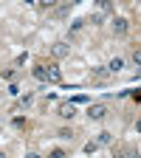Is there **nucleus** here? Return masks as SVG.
<instances>
[{
	"instance_id": "9b49d317",
	"label": "nucleus",
	"mask_w": 141,
	"mask_h": 158,
	"mask_svg": "<svg viewBox=\"0 0 141 158\" xmlns=\"http://www.w3.org/2000/svg\"><path fill=\"white\" fill-rule=\"evenodd\" d=\"M39 9H56V0H37Z\"/></svg>"
},
{
	"instance_id": "f8f14e48",
	"label": "nucleus",
	"mask_w": 141,
	"mask_h": 158,
	"mask_svg": "<svg viewBox=\"0 0 141 158\" xmlns=\"http://www.w3.org/2000/svg\"><path fill=\"white\" fill-rule=\"evenodd\" d=\"M31 102H34V96H31V93H26V96H20V107H28Z\"/></svg>"
},
{
	"instance_id": "dca6fc26",
	"label": "nucleus",
	"mask_w": 141,
	"mask_h": 158,
	"mask_svg": "<svg viewBox=\"0 0 141 158\" xmlns=\"http://www.w3.org/2000/svg\"><path fill=\"white\" fill-rule=\"evenodd\" d=\"M133 62H135V65H141V48H135V51H133Z\"/></svg>"
},
{
	"instance_id": "4468645a",
	"label": "nucleus",
	"mask_w": 141,
	"mask_h": 158,
	"mask_svg": "<svg viewBox=\"0 0 141 158\" xmlns=\"http://www.w3.org/2000/svg\"><path fill=\"white\" fill-rule=\"evenodd\" d=\"M96 150H99V141H88L85 144V152H96Z\"/></svg>"
},
{
	"instance_id": "9d476101",
	"label": "nucleus",
	"mask_w": 141,
	"mask_h": 158,
	"mask_svg": "<svg viewBox=\"0 0 141 158\" xmlns=\"http://www.w3.org/2000/svg\"><path fill=\"white\" fill-rule=\"evenodd\" d=\"M96 3H99V11L110 14V9H113V0H96Z\"/></svg>"
},
{
	"instance_id": "423d86ee",
	"label": "nucleus",
	"mask_w": 141,
	"mask_h": 158,
	"mask_svg": "<svg viewBox=\"0 0 141 158\" xmlns=\"http://www.w3.org/2000/svg\"><path fill=\"white\" fill-rule=\"evenodd\" d=\"M122 68H124V59H122V56H116V59H110V62H107V71H110V73H118Z\"/></svg>"
},
{
	"instance_id": "0eeeda50",
	"label": "nucleus",
	"mask_w": 141,
	"mask_h": 158,
	"mask_svg": "<svg viewBox=\"0 0 141 158\" xmlns=\"http://www.w3.org/2000/svg\"><path fill=\"white\" fill-rule=\"evenodd\" d=\"M31 76L39 79V82H48V79H45V65H34L31 68Z\"/></svg>"
},
{
	"instance_id": "2eb2a0df",
	"label": "nucleus",
	"mask_w": 141,
	"mask_h": 158,
	"mask_svg": "<svg viewBox=\"0 0 141 158\" xmlns=\"http://www.w3.org/2000/svg\"><path fill=\"white\" fill-rule=\"evenodd\" d=\"M82 26H85V20H73V23H71V31H79Z\"/></svg>"
},
{
	"instance_id": "39448f33",
	"label": "nucleus",
	"mask_w": 141,
	"mask_h": 158,
	"mask_svg": "<svg viewBox=\"0 0 141 158\" xmlns=\"http://www.w3.org/2000/svg\"><path fill=\"white\" fill-rule=\"evenodd\" d=\"M68 54H71V45H68V43H56V45H54V56H56V59H62V56H68Z\"/></svg>"
},
{
	"instance_id": "ddd939ff",
	"label": "nucleus",
	"mask_w": 141,
	"mask_h": 158,
	"mask_svg": "<svg viewBox=\"0 0 141 158\" xmlns=\"http://www.w3.org/2000/svg\"><path fill=\"white\" fill-rule=\"evenodd\" d=\"M56 135H59V138H65V141H71V138H73V133H71L68 127H62V130H59Z\"/></svg>"
},
{
	"instance_id": "f03ea898",
	"label": "nucleus",
	"mask_w": 141,
	"mask_h": 158,
	"mask_svg": "<svg viewBox=\"0 0 141 158\" xmlns=\"http://www.w3.org/2000/svg\"><path fill=\"white\" fill-rule=\"evenodd\" d=\"M88 116H90V122H102V118L107 116V107L105 105H90L88 107Z\"/></svg>"
},
{
	"instance_id": "6e6552de",
	"label": "nucleus",
	"mask_w": 141,
	"mask_h": 158,
	"mask_svg": "<svg viewBox=\"0 0 141 158\" xmlns=\"http://www.w3.org/2000/svg\"><path fill=\"white\" fill-rule=\"evenodd\" d=\"M96 141H99V147H107V144L113 141V135H110V133L105 130V133H99V135H96Z\"/></svg>"
},
{
	"instance_id": "f257e3e1",
	"label": "nucleus",
	"mask_w": 141,
	"mask_h": 158,
	"mask_svg": "<svg viewBox=\"0 0 141 158\" xmlns=\"http://www.w3.org/2000/svg\"><path fill=\"white\" fill-rule=\"evenodd\" d=\"M56 116H59V118H73V116H76V105H73V102H59Z\"/></svg>"
},
{
	"instance_id": "f3484780",
	"label": "nucleus",
	"mask_w": 141,
	"mask_h": 158,
	"mask_svg": "<svg viewBox=\"0 0 141 158\" xmlns=\"http://www.w3.org/2000/svg\"><path fill=\"white\" fill-rule=\"evenodd\" d=\"M135 130H138V133H141V118H138V122H135Z\"/></svg>"
},
{
	"instance_id": "1a4fd4ad",
	"label": "nucleus",
	"mask_w": 141,
	"mask_h": 158,
	"mask_svg": "<svg viewBox=\"0 0 141 158\" xmlns=\"http://www.w3.org/2000/svg\"><path fill=\"white\" fill-rule=\"evenodd\" d=\"M105 17H107L105 11H96V14H90V23H93V26H102V23H105Z\"/></svg>"
},
{
	"instance_id": "a211bd4d",
	"label": "nucleus",
	"mask_w": 141,
	"mask_h": 158,
	"mask_svg": "<svg viewBox=\"0 0 141 158\" xmlns=\"http://www.w3.org/2000/svg\"><path fill=\"white\" fill-rule=\"evenodd\" d=\"M71 3H82V0H71Z\"/></svg>"
},
{
	"instance_id": "20e7f679",
	"label": "nucleus",
	"mask_w": 141,
	"mask_h": 158,
	"mask_svg": "<svg viewBox=\"0 0 141 158\" xmlns=\"http://www.w3.org/2000/svg\"><path fill=\"white\" fill-rule=\"evenodd\" d=\"M113 31L122 37V34H127V31H130V23H127L124 17H116V20H113Z\"/></svg>"
},
{
	"instance_id": "7ed1b4c3",
	"label": "nucleus",
	"mask_w": 141,
	"mask_h": 158,
	"mask_svg": "<svg viewBox=\"0 0 141 158\" xmlns=\"http://www.w3.org/2000/svg\"><path fill=\"white\" fill-rule=\"evenodd\" d=\"M45 79L48 82H62V68L59 65H48L45 68Z\"/></svg>"
}]
</instances>
